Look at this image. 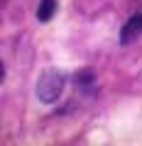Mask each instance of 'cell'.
<instances>
[{"label": "cell", "instance_id": "1", "mask_svg": "<svg viewBox=\"0 0 142 146\" xmlns=\"http://www.w3.org/2000/svg\"><path fill=\"white\" fill-rule=\"evenodd\" d=\"M64 85H66V78H64L59 71H47L42 78H39V83H37V98L42 100V102L52 105V102H57V100L61 98Z\"/></svg>", "mask_w": 142, "mask_h": 146}, {"label": "cell", "instance_id": "2", "mask_svg": "<svg viewBox=\"0 0 142 146\" xmlns=\"http://www.w3.org/2000/svg\"><path fill=\"white\" fill-rule=\"evenodd\" d=\"M140 32H142V15L130 17V20L125 22V27H122V32H120V42H122V44H127L132 36H137Z\"/></svg>", "mask_w": 142, "mask_h": 146}, {"label": "cell", "instance_id": "3", "mask_svg": "<svg viewBox=\"0 0 142 146\" xmlns=\"http://www.w3.org/2000/svg\"><path fill=\"white\" fill-rule=\"evenodd\" d=\"M54 12H57V0H42V3H39V7H37V17H39L42 22L52 20Z\"/></svg>", "mask_w": 142, "mask_h": 146}]
</instances>
